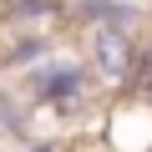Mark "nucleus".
Segmentation results:
<instances>
[{
	"instance_id": "nucleus-1",
	"label": "nucleus",
	"mask_w": 152,
	"mask_h": 152,
	"mask_svg": "<svg viewBox=\"0 0 152 152\" xmlns=\"http://www.w3.org/2000/svg\"><path fill=\"white\" fill-rule=\"evenodd\" d=\"M15 86L36 102V112L46 107L51 117H71L76 102L91 91V71H86L81 61H51V56H46V61H36V66L20 71Z\"/></svg>"
},
{
	"instance_id": "nucleus-2",
	"label": "nucleus",
	"mask_w": 152,
	"mask_h": 152,
	"mask_svg": "<svg viewBox=\"0 0 152 152\" xmlns=\"http://www.w3.org/2000/svg\"><path fill=\"white\" fill-rule=\"evenodd\" d=\"M137 61H142V46H137L132 26H117V20L91 26V66H96V76L107 86H132Z\"/></svg>"
},
{
	"instance_id": "nucleus-3",
	"label": "nucleus",
	"mask_w": 152,
	"mask_h": 152,
	"mask_svg": "<svg viewBox=\"0 0 152 152\" xmlns=\"http://www.w3.org/2000/svg\"><path fill=\"white\" fill-rule=\"evenodd\" d=\"M71 20H81L86 31L91 26H102V20H117V26H142L147 20V10L137 5V0H71Z\"/></svg>"
},
{
	"instance_id": "nucleus-4",
	"label": "nucleus",
	"mask_w": 152,
	"mask_h": 152,
	"mask_svg": "<svg viewBox=\"0 0 152 152\" xmlns=\"http://www.w3.org/2000/svg\"><path fill=\"white\" fill-rule=\"evenodd\" d=\"M31 107H36V102H31L15 81L0 91V127H5L10 142H31Z\"/></svg>"
},
{
	"instance_id": "nucleus-5",
	"label": "nucleus",
	"mask_w": 152,
	"mask_h": 152,
	"mask_svg": "<svg viewBox=\"0 0 152 152\" xmlns=\"http://www.w3.org/2000/svg\"><path fill=\"white\" fill-rule=\"evenodd\" d=\"M10 36H15V41H10V51H5V71H15V76H20L26 66L46 61V56H51V46H56V41H51V36H41V31H10Z\"/></svg>"
},
{
	"instance_id": "nucleus-6",
	"label": "nucleus",
	"mask_w": 152,
	"mask_h": 152,
	"mask_svg": "<svg viewBox=\"0 0 152 152\" xmlns=\"http://www.w3.org/2000/svg\"><path fill=\"white\" fill-rule=\"evenodd\" d=\"M66 10H71L66 0H5V20L10 26H26V20L41 26V15H66Z\"/></svg>"
},
{
	"instance_id": "nucleus-7",
	"label": "nucleus",
	"mask_w": 152,
	"mask_h": 152,
	"mask_svg": "<svg viewBox=\"0 0 152 152\" xmlns=\"http://www.w3.org/2000/svg\"><path fill=\"white\" fill-rule=\"evenodd\" d=\"M20 152H61V142H56V137H31Z\"/></svg>"
}]
</instances>
